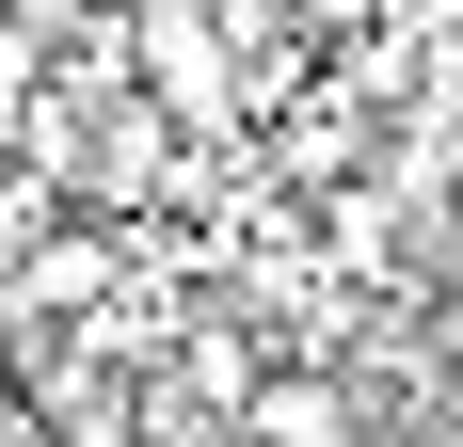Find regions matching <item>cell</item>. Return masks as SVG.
<instances>
[{
    "label": "cell",
    "instance_id": "1",
    "mask_svg": "<svg viewBox=\"0 0 463 447\" xmlns=\"http://www.w3.org/2000/svg\"><path fill=\"white\" fill-rule=\"evenodd\" d=\"M240 432H256V447H352V432H368V384H320V367H256V384H240Z\"/></svg>",
    "mask_w": 463,
    "mask_h": 447
}]
</instances>
